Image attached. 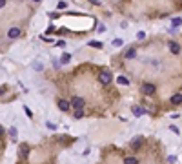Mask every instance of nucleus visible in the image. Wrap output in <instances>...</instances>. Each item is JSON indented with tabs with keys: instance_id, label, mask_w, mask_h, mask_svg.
Instances as JSON below:
<instances>
[{
	"instance_id": "1",
	"label": "nucleus",
	"mask_w": 182,
	"mask_h": 164,
	"mask_svg": "<svg viewBox=\"0 0 182 164\" xmlns=\"http://www.w3.org/2000/svg\"><path fill=\"white\" fill-rule=\"evenodd\" d=\"M98 82H100V84H104V86H107L111 82V73L109 71H100L98 73Z\"/></svg>"
},
{
	"instance_id": "2",
	"label": "nucleus",
	"mask_w": 182,
	"mask_h": 164,
	"mask_svg": "<svg viewBox=\"0 0 182 164\" xmlns=\"http://www.w3.org/2000/svg\"><path fill=\"white\" fill-rule=\"evenodd\" d=\"M73 108L77 109V111H82V108H84V99L82 97H73Z\"/></svg>"
},
{
	"instance_id": "3",
	"label": "nucleus",
	"mask_w": 182,
	"mask_h": 164,
	"mask_svg": "<svg viewBox=\"0 0 182 164\" xmlns=\"http://www.w3.org/2000/svg\"><path fill=\"white\" fill-rule=\"evenodd\" d=\"M142 93L144 95H153L155 93V86L149 84V82H146V84H142Z\"/></svg>"
},
{
	"instance_id": "4",
	"label": "nucleus",
	"mask_w": 182,
	"mask_h": 164,
	"mask_svg": "<svg viewBox=\"0 0 182 164\" xmlns=\"http://www.w3.org/2000/svg\"><path fill=\"white\" fill-rule=\"evenodd\" d=\"M20 35H22V31H20L18 27H11V29L8 31V38H18Z\"/></svg>"
},
{
	"instance_id": "5",
	"label": "nucleus",
	"mask_w": 182,
	"mask_h": 164,
	"mask_svg": "<svg viewBox=\"0 0 182 164\" xmlns=\"http://www.w3.org/2000/svg\"><path fill=\"white\" fill-rule=\"evenodd\" d=\"M58 108H60V111H69V108H71V104L67 100H64V99H60L58 100Z\"/></svg>"
},
{
	"instance_id": "6",
	"label": "nucleus",
	"mask_w": 182,
	"mask_h": 164,
	"mask_svg": "<svg viewBox=\"0 0 182 164\" xmlns=\"http://www.w3.org/2000/svg\"><path fill=\"white\" fill-rule=\"evenodd\" d=\"M167 47H170V51H171L173 55H179V53H180V46H179L177 42H170V44H167Z\"/></svg>"
},
{
	"instance_id": "7",
	"label": "nucleus",
	"mask_w": 182,
	"mask_h": 164,
	"mask_svg": "<svg viewBox=\"0 0 182 164\" xmlns=\"http://www.w3.org/2000/svg\"><path fill=\"white\" fill-rule=\"evenodd\" d=\"M171 104H173V106L182 104V93H175V95H173V97H171Z\"/></svg>"
},
{
	"instance_id": "8",
	"label": "nucleus",
	"mask_w": 182,
	"mask_h": 164,
	"mask_svg": "<svg viewBox=\"0 0 182 164\" xmlns=\"http://www.w3.org/2000/svg\"><path fill=\"white\" fill-rule=\"evenodd\" d=\"M124 164H138V159H137V157H126Z\"/></svg>"
},
{
	"instance_id": "9",
	"label": "nucleus",
	"mask_w": 182,
	"mask_h": 164,
	"mask_svg": "<svg viewBox=\"0 0 182 164\" xmlns=\"http://www.w3.org/2000/svg\"><path fill=\"white\" fill-rule=\"evenodd\" d=\"M133 113L137 115V117H140V115H144V113H146V109H144V108H138V106H135V108H133Z\"/></svg>"
},
{
	"instance_id": "10",
	"label": "nucleus",
	"mask_w": 182,
	"mask_h": 164,
	"mask_svg": "<svg viewBox=\"0 0 182 164\" xmlns=\"http://www.w3.org/2000/svg\"><path fill=\"white\" fill-rule=\"evenodd\" d=\"M117 82H118V84H122V86H127V84H129V80H127L126 77H118Z\"/></svg>"
},
{
	"instance_id": "11",
	"label": "nucleus",
	"mask_w": 182,
	"mask_h": 164,
	"mask_svg": "<svg viewBox=\"0 0 182 164\" xmlns=\"http://www.w3.org/2000/svg\"><path fill=\"white\" fill-rule=\"evenodd\" d=\"M135 53H137V51H135V47H131V49L126 53V58H133V57H135Z\"/></svg>"
},
{
	"instance_id": "12",
	"label": "nucleus",
	"mask_w": 182,
	"mask_h": 164,
	"mask_svg": "<svg viewBox=\"0 0 182 164\" xmlns=\"http://www.w3.org/2000/svg\"><path fill=\"white\" fill-rule=\"evenodd\" d=\"M180 24H182V18H173V22H171L173 27H179Z\"/></svg>"
},
{
	"instance_id": "13",
	"label": "nucleus",
	"mask_w": 182,
	"mask_h": 164,
	"mask_svg": "<svg viewBox=\"0 0 182 164\" xmlns=\"http://www.w3.org/2000/svg\"><path fill=\"white\" fill-rule=\"evenodd\" d=\"M28 151H29L28 146H22V148H20V153H22V157H28Z\"/></svg>"
},
{
	"instance_id": "14",
	"label": "nucleus",
	"mask_w": 182,
	"mask_h": 164,
	"mask_svg": "<svg viewBox=\"0 0 182 164\" xmlns=\"http://www.w3.org/2000/svg\"><path fill=\"white\" fill-rule=\"evenodd\" d=\"M69 58H71V55H62V62H69Z\"/></svg>"
},
{
	"instance_id": "15",
	"label": "nucleus",
	"mask_w": 182,
	"mask_h": 164,
	"mask_svg": "<svg viewBox=\"0 0 182 164\" xmlns=\"http://www.w3.org/2000/svg\"><path fill=\"white\" fill-rule=\"evenodd\" d=\"M113 46H117V47H118V46H122V40H120V38H117V40H113Z\"/></svg>"
},
{
	"instance_id": "16",
	"label": "nucleus",
	"mask_w": 182,
	"mask_h": 164,
	"mask_svg": "<svg viewBox=\"0 0 182 164\" xmlns=\"http://www.w3.org/2000/svg\"><path fill=\"white\" fill-rule=\"evenodd\" d=\"M140 146V139H135V142H133V148H138Z\"/></svg>"
},
{
	"instance_id": "17",
	"label": "nucleus",
	"mask_w": 182,
	"mask_h": 164,
	"mask_svg": "<svg viewBox=\"0 0 182 164\" xmlns=\"http://www.w3.org/2000/svg\"><path fill=\"white\" fill-rule=\"evenodd\" d=\"M6 4H8V2H6V0H0V9H2V8H4Z\"/></svg>"
},
{
	"instance_id": "18",
	"label": "nucleus",
	"mask_w": 182,
	"mask_h": 164,
	"mask_svg": "<svg viewBox=\"0 0 182 164\" xmlns=\"http://www.w3.org/2000/svg\"><path fill=\"white\" fill-rule=\"evenodd\" d=\"M33 2H40V0H33Z\"/></svg>"
},
{
	"instance_id": "19",
	"label": "nucleus",
	"mask_w": 182,
	"mask_h": 164,
	"mask_svg": "<svg viewBox=\"0 0 182 164\" xmlns=\"http://www.w3.org/2000/svg\"><path fill=\"white\" fill-rule=\"evenodd\" d=\"M0 133H2V128H0Z\"/></svg>"
}]
</instances>
